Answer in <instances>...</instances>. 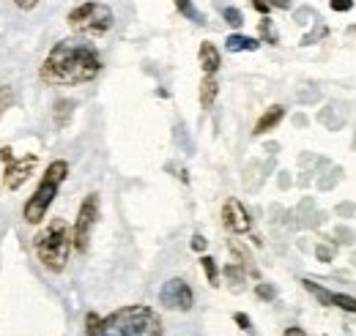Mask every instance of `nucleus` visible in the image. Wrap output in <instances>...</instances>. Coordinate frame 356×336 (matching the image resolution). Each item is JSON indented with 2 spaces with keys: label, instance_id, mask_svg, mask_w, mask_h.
I'll use <instances>...</instances> for the list:
<instances>
[{
  "label": "nucleus",
  "instance_id": "393cba45",
  "mask_svg": "<svg viewBox=\"0 0 356 336\" xmlns=\"http://www.w3.org/2000/svg\"><path fill=\"white\" fill-rule=\"evenodd\" d=\"M11 104V87H0V112Z\"/></svg>",
  "mask_w": 356,
  "mask_h": 336
},
{
  "label": "nucleus",
  "instance_id": "423d86ee",
  "mask_svg": "<svg viewBox=\"0 0 356 336\" xmlns=\"http://www.w3.org/2000/svg\"><path fill=\"white\" fill-rule=\"evenodd\" d=\"M96 219H99V194H88V197L83 200L80 210H77V219H74V227H72L74 249H77V252H88V241H90V233H93Z\"/></svg>",
  "mask_w": 356,
  "mask_h": 336
},
{
  "label": "nucleus",
  "instance_id": "c756f323",
  "mask_svg": "<svg viewBox=\"0 0 356 336\" xmlns=\"http://www.w3.org/2000/svg\"><path fill=\"white\" fill-rule=\"evenodd\" d=\"M236 323H238L244 331H250V317H247V314H241V312H238V314H236Z\"/></svg>",
  "mask_w": 356,
  "mask_h": 336
},
{
  "label": "nucleus",
  "instance_id": "20e7f679",
  "mask_svg": "<svg viewBox=\"0 0 356 336\" xmlns=\"http://www.w3.org/2000/svg\"><path fill=\"white\" fill-rule=\"evenodd\" d=\"M66 175H69V165H66L63 159H55V162L44 169V175H42V180H39L36 192L31 194V200H28L25 208H22V216H25L28 224H39V221L44 219L49 205H52V200L58 197L60 183L66 180Z\"/></svg>",
  "mask_w": 356,
  "mask_h": 336
},
{
  "label": "nucleus",
  "instance_id": "f257e3e1",
  "mask_svg": "<svg viewBox=\"0 0 356 336\" xmlns=\"http://www.w3.org/2000/svg\"><path fill=\"white\" fill-rule=\"evenodd\" d=\"M102 72V58L90 42L63 39L58 42L42 63V83L47 85H83L96 80Z\"/></svg>",
  "mask_w": 356,
  "mask_h": 336
},
{
  "label": "nucleus",
  "instance_id": "6ab92c4d",
  "mask_svg": "<svg viewBox=\"0 0 356 336\" xmlns=\"http://www.w3.org/2000/svg\"><path fill=\"white\" fill-rule=\"evenodd\" d=\"M225 276H227L233 285H241V282H244V268H241L238 262H230V265L225 268Z\"/></svg>",
  "mask_w": 356,
  "mask_h": 336
},
{
  "label": "nucleus",
  "instance_id": "5701e85b",
  "mask_svg": "<svg viewBox=\"0 0 356 336\" xmlns=\"http://www.w3.org/2000/svg\"><path fill=\"white\" fill-rule=\"evenodd\" d=\"M261 33H264V39H268L271 44L277 42V36H274V28H271V19H264V22H261Z\"/></svg>",
  "mask_w": 356,
  "mask_h": 336
},
{
  "label": "nucleus",
  "instance_id": "f3484780",
  "mask_svg": "<svg viewBox=\"0 0 356 336\" xmlns=\"http://www.w3.org/2000/svg\"><path fill=\"white\" fill-rule=\"evenodd\" d=\"M222 17H225V22H227V25H233V28H241V25H244L241 11H238V8H233V6L222 8Z\"/></svg>",
  "mask_w": 356,
  "mask_h": 336
},
{
  "label": "nucleus",
  "instance_id": "cd10ccee",
  "mask_svg": "<svg viewBox=\"0 0 356 336\" xmlns=\"http://www.w3.org/2000/svg\"><path fill=\"white\" fill-rule=\"evenodd\" d=\"M252 8L261 11V14H268V11H271V6H268L266 0H252Z\"/></svg>",
  "mask_w": 356,
  "mask_h": 336
},
{
  "label": "nucleus",
  "instance_id": "2eb2a0df",
  "mask_svg": "<svg viewBox=\"0 0 356 336\" xmlns=\"http://www.w3.org/2000/svg\"><path fill=\"white\" fill-rule=\"evenodd\" d=\"M302 285H305V287H307V293L315 295V298H318V301H321L323 306H332V293H329V290H323V287H318V285H315L312 279H305Z\"/></svg>",
  "mask_w": 356,
  "mask_h": 336
},
{
  "label": "nucleus",
  "instance_id": "7c9ffc66",
  "mask_svg": "<svg viewBox=\"0 0 356 336\" xmlns=\"http://www.w3.org/2000/svg\"><path fill=\"white\" fill-rule=\"evenodd\" d=\"M0 159H3V165L11 162V159H14V151H11V148H3V151H0Z\"/></svg>",
  "mask_w": 356,
  "mask_h": 336
},
{
  "label": "nucleus",
  "instance_id": "39448f33",
  "mask_svg": "<svg viewBox=\"0 0 356 336\" xmlns=\"http://www.w3.org/2000/svg\"><path fill=\"white\" fill-rule=\"evenodd\" d=\"M66 22H69V28L77 36H83V39H99V36H104L115 25V14L104 3L86 0V3H80V6H74L69 11Z\"/></svg>",
  "mask_w": 356,
  "mask_h": 336
},
{
  "label": "nucleus",
  "instance_id": "1a4fd4ad",
  "mask_svg": "<svg viewBox=\"0 0 356 336\" xmlns=\"http://www.w3.org/2000/svg\"><path fill=\"white\" fill-rule=\"evenodd\" d=\"M36 165H39V156H36V153H28V156H22V159H11V162H6L3 186H6L8 192H17V189L31 178V172L36 169Z\"/></svg>",
  "mask_w": 356,
  "mask_h": 336
},
{
  "label": "nucleus",
  "instance_id": "4be33fe9",
  "mask_svg": "<svg viewBox=\"0 0 356 336\" xmlns=\"http://www.w3.org/2000/svg\"><path fill=\"white\" fill-rule=\"evenodd\" d=\"M255 293H258V298H261V301H274L277 290H274L271 285H258V287H255Z\"/></svg>",
  "mask_w": 356,
  "mask_h": 336
},
{
  "label": "nucleus",
  "instance_id": "aec40b11",
  "mask_svg": "<svg viewBox=\"0 0 356 336\" xmlns=\"http://www.w3.org/2000/svg\"><path fill=\"white\" fill-rule=\"evenodd\" d=\"M315 254H318V260H321V262H332V260H334V254H337V249H334L332 244H321V246L315 249Z\"/></svg>",
  "mask_w": 356,
  "mask_h": 336
},
{
  "label": "nucleus",
  "instance_id": "b1692460",
  "mask_svg": "<svg viewBox=\"0 0 356 336\" xmlns=\"http://www.w3.org/2000/svg\"><path fill=\"white\" fill-rule=\"evenodd\" d=\"M332 8L334 11H351L354 8V0H332Z\"/></svg>",
  "mask_w": 356,
  "mask_h": 336
},
{
  "label": "nucleus",
  "instance_id": "bb28decb",
  "mask_svg": "<svg viewBox=\"0 0 356 336\" xmlns=\"http://www.w3.org/2000/svg\"><path fill=\"white\" fill-rule=\"evenodd\" d=\"M192 249L195 252H206V238L203 235H192Z\"/></svg>",
  "mask_w": 356,
  "mask_h": 336
},
{
  "label": "nucleus",
  "instance_id": "6e6552de",
  "mask_svg": "<svg viewBox=\"0 0 356 336\" xmlns=\"http://www.w3.org/2000/svg\"><path fill=\"white\" fill-rule=\"evenodd\" d=\"M222 224L227 233L244 235V233L252 230V216H250V210L241 205V200L230 197V200H225V205H222Z\"/></svg>",
  "mask_w": 356,
  "mask_h": 336
},
{
  "label": "nucleus",
  "instance_id": "412c9836",
  "mask_svg": "<svg viewBox=\"0 0 356 336\" xmlns=\"http://www.w3.org/2000/svg\"><path fill=\"white\" fill-rule=\"evenodd\" d=\"M72 101H58V126H66L69 121V112H72Z\"/></svg>",
  "mask_w": 356,
  "mask_h": 336
},
{
  "label": "nucleus",
  "instance_id": "9b49d317",
  "mask_svg": "<svg viewBox=\"0 0 356 336\" xmlns=\"http://www.w3.org/2000/svg\"><path fill=\"white\" fill-rule=\"evenodd\" d=\"M282 118H285V107H282V104H271L266 112L258 118V124H255V134H266V131H271V128L277 126Z\"/></svg>",
  "mask_w": 356,
  "mask_h": 336
},
{
  "label": "nucleus",
  "instance_id": "a211bd4d",
  "mask_svg": "<svg viewBox=\"0 0 356 336\" xmlns=\"http://www.w3.org/2000/svg\"><path fill=\"white\" fill-rule=\"evenodd\" d=\"M200 265H203V271H206V276H209V285H217V282H220V271H217L214 260H211V257H203Z\"/></svg>",
  "mask_w": 356,
  "mask_h": 336
},
{
  "label": "nucleus",
  "instance_id": "2f4dec72",
  "mask_svg": "<svg viewBox=\"0 0 356 336\" xmlns=\"http://www.w3.org/2000/svg\"><path fill=\"white\" fill-rule=\"evenodd\" d=\"M285 336H307V334H305L302 328H288V331H285Z\"/></svg>",
  "mask_w": 356,
  "mask_h": 336
},
{
  "label": "nucleus",
  "instance_id": "f03ea898",
  "mask_svg": "<svg viewBox=\"0 0 356 336\" xmlns=\"http://www.w3.org/2000/svg\"><path fill=\"white\" fill-rule=\"evenodd\" d=\"M88 336H162V320L151 306L134 303L107 317L88 314Z\"/></svg>",
  "mask_w": 356,
  "mask_h": 336
},
{
  "label": "nucleus",
  "instance_id": "4468645a",
  "mask_svg": "<svg viewBox=\"0 0 356 336\" xmlns=\"http://www.w3.org/2000/svg\"><path fill=\"white\" fill-rule=\"evenodd\" d=\"M176 8L184 14V17H186V19L197 22V25H203V22H206V17H203V14L195 8V3H192V0H176Z\"/></svg>",
  "mask_w": 356,
  "mask_h": 336
},
{
  "label": "nucleus",
  "instance_id": "9d476101",
  "mask_svg": "<svg viewBox=\"0 0 356 336\" xmlns=\"http://www.w3.org/2000/svg\"><path fill=\"white\" fill-rule=\"evenodd\" d=\"M197 58H200V69H203V74H217V69L222 66L220 49H217V47H214L211 42L200 44V52H197Z\"/></svg>",
  "mask_w": 356,
  "mask_h": 336
},
{
  "label": "nucleus",
  "instance_id": "dca6fc26",
  "mask_svg": "<svg viewBox=\"0 0 356 336\" xmlns=\"http://www.w3.org/2000/svg\"><path fill=\"white\" fill-rule=\"evenodd\" d=\"M332 306L346 309V312H356V298H351V295H343V293H332Z\"/></svg>",
  "mask_w": 356,
  "mask_h": 336
},
{
  "label": "nucleus",
  "instance_id": "f8f14e48",
  "mask_svg": "<svg viewBox=\"0 0 356 336\" xmlns=\"http://www.w3.org/2000/svg\"><path fill=\"white\" fill-rule=\"evenodd\" d=\"M227 49L230 52H255L261 42L258 39H250V36H241V33H233V36H227Z\"/></svg>",
  "mask_w": 356,
  "mask_h": 336
},
{
  "label": "nucleus",
  "instance_id": "7ed1b4c3",
  "mask_svg": "<svg viewBox=\"0 0 356 336\" xmlns=\"http://www.w3.org/2000/svg\"><path fill=\"white\" fill-rule=\"evenodd\" d=\"M33 249H36L39 262L49 274H60L66 268V262H69V254L74 249L72 227L63 219H49L39 230V235L33 238Z\"/></svg>",
  "mask_w": 356,
  "mask_h": 336
},
{
  "label": "nucleus",
  "instance_id": "ddd939ff",
  "mask_svg": "<svg viewBox=\"0 0 356 336\" xmlns=\"http://www.w3.org/2000/svg\"><path fill=\"white\" fill-rule=\"evenodd\" d=\"M217 90H220V85H217V80H214V74H206L203 83H200V104H203V110H209V107L214 104Z\"/></svg>",
  "mask_w": 356,
  "mask_h": 336
},
{
  "label": "nucleus",
  "instance_id": "a878e982",
  "mask_svg": "<svg viewBox=\"0 0 356 336\" xmlns=\"http://www.w3.org/2000/svg\"><path fill=\"white\" fill-rule=\"evenodd\" d=\"M39 3H42V0H14V6L22 8V11H33Z\"/></svg>",
  "mask_w": 356,
  "mask_h": 336
},
{
  "label": "nucleus",
  "instance_id": "c85d7f7f",
  "mask_svg": "<svg viewBox=\"0 0 356 336\" xmlns=\"http://www.w3.org/2000/svg\"><path fill=\"white\" fill-rule=\"evenodd\" d=\"M271 8H282V11H288L291 8V0H266Z\"/></svg>",
  "mask_w": 356,
  "mask_h": 336
},
{
  "label": "nucleus",
  "instance_id": "0eeeda50",
  "mask_svg": "<svg viewBox=\"0 0 356 336\" xmlns=\"http://www.w3.org/2000/svg\"><path fill=\"white\" fill-rule=\"evenodd\" d=\"M159 303L165 306V309H170V312H189L192 309V303H195V293H192V287L184 282V279H168L165 285H162V290H159Z\"/></svg>",
  "mask_w": 356,
  "mask_h": 336
}]
</instances>
